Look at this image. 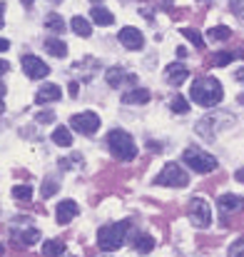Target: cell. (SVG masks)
<instances>
[{"label":"cell","instance_id":"cell-1","mask_svg":"<svg viewBox=\"0 0 244 257\" xmlns=\"http://www.w3.org/2000/svg\"><path fill=\"white\" fill-rule=\"evenodd\" d=\"M189 97H192L197 105H202V107H214V105L222 102L224 90H222V85H219L217 78H202V80L192 83Z\"/></svg>","mask_w":244,"mask_h":257},{"label":"cell","instance_id":"cell-31","mask_svg":"<svg viewBox=\"0 0 244 257\" xmlns=\"http://www.w3.org/2000/svg\"><path fill=\"white\" fill-rule=\"evenodd\" d=\"M229 257H244V240H237V242L229 247Z\"/></svg>","mask_w":244,"mask_h":257},{"label":"cell","instance_id":"cell-9","mask_svg":"<svg viewBox=\"0 0 244 257\" xmlns=\"http://www.w3.org/2000/svg\"><path fill=\"white\" fill-rule=\"evenodd\" d=\"M23 70H25V75H28L30 80H43V78H48V73H50L48 63H43L38 55H25V58H23Z\"/></svg>","mask_w":244,"mask_h":257},{"label":"cell","instance_id":"cell-15","mask_svg":"<svg viewBox=\"0 0 244 257\" xmlns=\"http://www.w3.org/2000/svg\"><path fill=\"white\" fill-rule=\"evenodd\" d=\"M105 80H107V85H110V87H120L125 80L137 83V78H135V75H127L122 68H110V70L105 73Z\"/></svg>","mask_w":244,"mask_h":257},{"label":"cell","instance_id":"cell-41","mask_svg":"<svg viewBox=\"0 0 244 257\" xmlns=\"http://www.w3.org/2000/svg\"><path fill=\"white\" fill-rule=\"evenodd\" d=\"M23 3H25V5H33V3H35V0H23Z\"/></svg>","mask_w":244,"mask_h":257},{"label":"cell","instance_id":"cell-25","mask_svg":"<svg viewBox=\"0 0 244 257\" xmlns=\"http://www.w3.org/2000/svg\"><path fill=\"white\" fill-rule=\"evenodd\" d=\"M45 25H48L50 30H55V33H63V30H65V20H63L58 13L48 15V18H45Z\"/></svg>","mask_w":244,"mask_h":257},{"label":"cell","instance_id":"cell-4","mask_svg":"<svg viewBox=\"0 0 244 257\" xmlns=\"http://www.w3.org/2000/svg\"><path fill=\"white\" fill-rule=\"evenodd\" d=\"M182 160L187 163V168H192L194 172L199 175H207V172H214L217 170V158H212L209 153L199 150V148H187Z\"/></svg>","mask_w":244,"mask_h":257},{"label":"cell","instance_id":"cell-8","mask_svg":"<svg viewBox=\"0 0 244 257\" xmlns=\"http://www.w3.org/2000/svg\"><path fill=\"white\" fill-rule=\"evenodd\" d=\"M70 127L75 133H82V135H95L100 130V117L95 112H90V110L87 112H78V115L70 117Z\"/></svg>","mask_w":244,"mask_h":257},{"label":"cell","instance_id":"cell-30","mask_svg":"<svg viewBox=\"0 0 244 257\" xmlns=\"http://www.w3.org/2000/svg\"><path fill=\"white\" fill-rule=\"evenodd\" d=\"M40 192H43V197L48 200L50 195H55V192H58V182H53V180H45V185H43V190H40Z\"/></svg>","mask_w":244,"mask_h":257},{"label":"cell","instance_id":"cell-36","mask_svg":"<svg viewBox=\"0 0 244 257\" xmlns=\"http://www.w3.org/2000/svg\"><path fill=\"white\" fill-rule=\"evenodd\" d=\"M3 15H5V3H0V28L5 25V20H3Z\"/></svg>","mask_w":244,"mask_h":257},{"label":"cell","instance_id":"cell-38","mask_svg":"<svg viewBox=\"0 0 244 257\" xmlns=\"http://www.w3.org/2000/svg\"><path fill=\"white\" fill-rule=\"evenodd\" d=\"M234 78H237L239 83H244V68H242V70H237V73H234Z\"/></svg>","mask_w":244,"mask_h":257},{"label":"cell","instance_id":"cell-2","mask_svg":"<svg viewBox=\"0 0 244 257\" xmlns=\"http://www.w3.org/2000/svg\"><path fill=\"white\" fill-rule=\"evenodd\" d=\"M127 227H130L127 222H112V225L100 227V230H97V245H100V250H105V252L120 250L122 242H125Z\"/></svg>","mask_w":244,"mask_h":257},{"label":"cell","instance_id":"cell-3","mask_svg":"<svg viewBox=\"0 0 244 257\" xmlns=\"http://www.w3.org/2000/svg\"><path fill=\"white\" fill-rule=\"evenodd\" d=\"M107 148H110V153H112L117 160H122V163H130V160H135V155H137L135 140H132L125 130H112V133L107 135Z\"/></svg>","mask_w":244,"mask_h":257},{"label":"cell","instance_id":"cell-32","mask_svg":"<svg viewBox=\"0 0 244 257\" xmlns=\"http://www.w3.org/2000/svg\"><path fill=\"white\" fill-rule=\"evenodd\" d=\"M229 8L234 10V15L244 18V0H229Z\"/></svg>","mask_w":244,"mask_h":257},{"label":"cell","instance_id":"cell-39","mask_svg":"<svg viewBox=\"0 0 244 257\" xmlns=\"http://www.w3.org/2000/svg\"><path fill=\"white\" fill-rule=\"evenodd\" d=\"M70 95H78V83H70Z\"/></svg>","mask_w":244,"mask_h":257},{"label":"cell","instance_id":"cell-29","mask_svg":"<svg viewBox=\"0 0 244 257\" xmlns=\"http://www.w3.org/2000/svg\"><path fill=\"white\" fill-rule=\"evenodd\" d=\"M169 107H172L174 112H182V115H184V112L189 110V102H187V100H184L182 95H177V97H172V102H169Z\"/></svg>","mask_w":244,"mask_h":257},{"label":"cell","instance_id":"cell-17","mask_svg":"<svg viewBox=\"0 0 244 257\" xmlns=\"http://www.w3.org/2000/svg\"><path fill=\"white\" fill-rule=\"evenodd\" d=\"M242 197L239 195H222L219 197V210L222 212H237V210H242Z\"/></svg>","mask_w":244,"mask_h":257},{"label":"cell","instance_id":"cell-12","mask_svg":"<svg viewBox=\"0 0 244 257\" xmlns=\"http://www.w3.org/2000/svg\"><path fill=\"white\" fill-rule=\"evenodd\" d=\"M78 212H80V207H78V202H75V200H63V202L58 205V210H55V217H58V222H60V225H68Z\"/></svg>","mask_w":244,"mask_h":257},{"label":"cell","instance_id":"cell-13","mask_svg":"<svg viewBox=\"0 0 244 257\" xmlns=\"http://www.w3.org/2000/svg\"><path fill=\"white\" fill-rule=\"evenodd\" d=\"M60 97H63V90L58 85H53V83H48V85H43L38 90L35 102H38V105H48V102H58Z\"/></svg>","mask_w":244,"mask_h":257},{"label":"cell","instance_id":"cell-18","mask_svg":"<svg viewBox=\"0 0 244 257\" xmlns=\"http://www.w3.org/2000/svg\"><path fill=\"white\" fill-rule=\"evenodd\" d=\"M43 45H45V50H48L50 55H55V58H65V55H68V43H63V40H58V38H48Z\"/></svg>","mask_w":244,"mask_h":257},{"label":"cell","instance_id":"cell-7","mask_svg":"<svg viewBox=\"0 0 244 257\" xmlns=\"http://www.w3.org/2000/svg\"><path fill=\"white\" fill-rule=\"evenodd\" d=\"M187 182H189L187 172L182 170L177 163H167L162 172L155 177V185H164V187H184Z\"/></svg>","mask_w":244,"mask_h":257},{"label":"cell","instance_id":"cell-11","mask_svg":"<svg viewBox=\"0 0 244 257\" xmlns=\"http://www.w3.org/2000/svg\"><path fill=\"white\" fill-rule=\"evenodd\" d=\"M164 78H167L169 85H182V83L189 78V68H187L184 63H172V65H167Z\"/></svg>","mask_w":244,"mask_h":257},{"label":"cell","instance_id":"cell-21","mask_svg":"<svg viewBox=\"0 0 244 257\" xmlns=\"http://www.w3.org/2000/svg\"><path fill=\"white\" fill-rule=\"evenodd\" d=\"M65 252V242L63 240H48L43 245V257H60Z\"/></svg>","mask_w":244,"mask_h":257},{"label":"cell","instance_id":"cell-19","mask_svg":"<svg viewBox=\"0 0 244 257\" xmlns=\"http://www.w3.org/2000/svg\"><path fill=\"white\" fill-rule=\"evenodd\" d=\"M70 28H73L80 38H90V35H92V25H90L87 18H82V15H75V18L70 20Z\"/></svg>","mask_w":244,"mask_h":257},{"label":"cell","instance_id":"cell-40","mask_svg":"<svg viewBox=\"0 0 244 257\" xmlns=\"http://www.w3.org/2000/svg\"><path fill=\"white\" fill-rule=\"evenodd\" d=\"M5 90H8V87H5V85H3V83H0V97L5 95Z\"/></svg>","mask_w":244,"mask_h":257},{"label":"cell","instance_id":"cell-34","mask_svg":"<svg viewBox=\"0 0 244 257\" xmlns=\"http://www.w3.org/2000/svg\"><path fill=\"white\" fill-rule=\"evenodd\" d=\"M8 48H10V43H8V40H5V38H0V53H5V50H8Z\"/></svg>","mask_w":244,"mask_h":257},{"label":"cell","instance_id":"cell-16","mask_svg":"<svg viewBox=\"0 0 244 257\" xmlns=\"http://www.w3.org/2000/svg\"><path fill=\"white\" fill-rule=\"evenodd\" d=\"M90 18H92V23L105 25V28L115 23V15H112L107 8H102V5H95V8H92V13H90Z\"/></svg>","mask_w":244,"mask_h":257},{"label":"cell","instance_id":"cell-33","mask_svg":"<svg viewBox=\"0 0 244 257\" xmlns=\"http://www.w3.org/2000/svg\"><path fill=\"white\" fill-rule=\"evenodd\" d=\"M35 120H38V122H50V120H55V112H53V110H48V112H40Z\"/></svg>","mask_w":244,"mask_h":257},{"label":"cell","instance_id":"cell-20","mask_svg":"<svg viewBox=\"0 0 244 257\" xmlns=\"http://www.w3.org/2000/svg\"><path fill=\"white\" fill-rule=\"evenodd\" d=\"M53 143L60 145V148H70V145H73V133L60 125V127H55V133H53Z\"/></svg>","mask_w":244,"mask_h":257},{"label":"cell","instance_id":"cell-37","mask_svg":"<svg viewBox=\"0 0 244 257\" xmlns=\"http://www.w3.org/2000/svg\"><path fill=\"white\" fill-rule=\"evenodd\" d=\"M8 68H10V65H8L5 60H0V75H3V73H8Z\"/></svg>","mask_w":244,"mask_h":257},{"label":"cell","instance_id":"cell-35","mask_svg":"<svg viewBox=\"0 0 244 257\" xmlns=\"http://www.w3.org/2000/svg\"><path fill=\"white\" fill-rule=\"evenodd\" d=\"M234 180H237V182H244V168L234 172Z\"/></svg>","mask_w":244,"mask_h":257},{"label":"cell","instance_id":"cell-45","mask_svg":"<svg viewBox=\"0 0 244 257\" xmlns=\"http://www.w3.org/2000/svg\"><path fill=\"white\" fill-rule=\"evenodd\" d=\"M92 3H100V0H92Z\"/></svg>","mask_w":244,"mask_h":257},{"label":"cell","instance_id":"cell-10","mask_svg":"<svg viewBox=\"0 0 244 257\" xmlns=\"http://www.w3.org/2000/svg\"><path fill=\"white\" fill-rule=\"evenodd\" d=\"M117 38H120V43L127 50H142V45H145V38H142V33L137 28H122Z\"/></svg>","mask_w":244,"mask_h":257},{"label":"cell","instance_id":"cell-42","mask_svg":"<svg viewBox=\"0 0 244 257\" xmlns=\"http://www.w3.org/2000/svg\"><path fill=\"white\" fill-rule=\"evenodd\" d=\"M3 252H5V247H3V245H0V257H3Z\"/></svg>","mask_w":244,"mask_h":257},{"label":"cell","instance_id":"cell-5","mask_svg":"<svg viewBox=\"0 0 244 257\" xmlns=\"http://www.w3.org/2000/svg\"><path fill=\"white\" fill-rule=\"evenodd\" d=\"M232 122H234L232 115H227V112H214V115H207V117H202V120L197 122V133H199L202 138H214L222 127H229Z\"/></svg>","mask_w":244,"mask_h":257},{"label":"cell","instance_id":"cell-14","mask_svg":"<svg viewBox=\"0 0 244 257\" xmlns=\"http://www.w3.org/2000/svg\"><path fill=\"white\" fill-rule=\"evenodd\" d=\"M150 97H152V92L147 87H135L122 95V102L125 105H145V102H150Z\"/></svg>","mask_w":244,"mask_h":257},{"label":"cell","instance_id":"cell-44","mask_svg":"<svg viewBox=\"0 0 244 257\" xmlns=\"http://www.w3.org/2000/svg\"><path fill=\"white\" fill-rule=\"evenodd\" d=\"M239 100H242V102H244V95H242V97H239Z\"/></svg>","mask_w":244,"mask_h":257},{"label":"cell","instance_id":"cell-28","mask_svg":"<svg viewBox=\"0 0 244 257\" xmlns=\"http://www.w3.org/2000/svg\"><path fill=\"white\" fill-rule=\"evenodd\" d=\"M38 240H40V232H38L35 227H30V230H25V232L20 235V242H23V245H28V247H30V245H35Z\"/></svg>","mask_w":244,"mask_h":257},{"label":"cell","instance_id":"cell-23","mask_svg":"<svg viewBox=\"0 0 244 257\" xmlns=\"http://www.w3.org/2000/svg\"><path fill=\"white\" fill-rule=\"evenodd\" d=\"M207 38H209L212 43H219V40H229V38H232V30H229L227 25H217V28H212V30L207 33Z\"/></svg>","mask_w":244,"mask_h":257},{"label":"cell","instance_id":"cell-43","mask_svg":"<svg viewBox=\"0 0 244 257\" xmlns=\"http://www.w3.org/2000/svg\"><path fill=\"white\" fill-rule=\"evenodd\" d=\"M50 3H60V0H50Z\"/></svg>","mask_w":244,"mask_h":257},{"label":"cell","instance_id":"cell-22","mask_svg":"<svg viewBox=\"0 0 244 257\" xmlns=\"http://www.w3.org/2000/svg\"><path fill=\"white\" fill-rule=\"evenodd\" d=\"M132 245H135V250H137V252L147 255V252H152V250H155V237H150V235H137Z\"/></svg>","mask_w":244,"mask_h":257},{"label":"cell","instance_id":"cell-24","mask_svg":"<svg viewBox=\"0 0 244 257\" xmlns=\"http://www.w3.org/2000/svg\"><path fill=\"white\" fill-rule=\"evenodd\" d=\"M13 197L20 200V202H30V197H33V187H30V185H15V187H13Z\"/></svg>","mask_w":244,"mask_h":257},{"label":"cell","instance_id":"cell-26","mask_svg":"<svg viewBox=\"0 0 244 257\" xmlns=\"http://www.w3.org/2000/svg\"><path fill=\"white\" fill-rule=\"evenodd\" d=\"M232 60H234V55H232V53H214V55H212V63H209V65L224 68V65H229Z\"/></svg>","mask_w":244,"mask_h":257},{"label":"cell","instance_id":"cell-6","mask_svg":"<svg viewBox=\"0 0 244 257\" xmlns=\"http://www.w3.org/2000/svg\"><path fill=\"white\" fill-rule=\"evenodd\" d=\"M187 215L194 227H209V222H212V210L204 197H192L187 205Z\"/></svg>","mask_w":244,"mask_h":257},{"label":"cell","instance_id":"cell-27","mask_svg":"<svg viewBox=\"0 0 244 257\" xmlns=\"http://www.w3.org/2000/svg\"><path fill=\"white\" fill-rule=\"evenodd\" d=\"M182 35H184L187 40H192L197 48H204V40H202V35H199L194 28H182Z\"/></svg>","mask_w":244,"mask_h":257}]
</instances>
